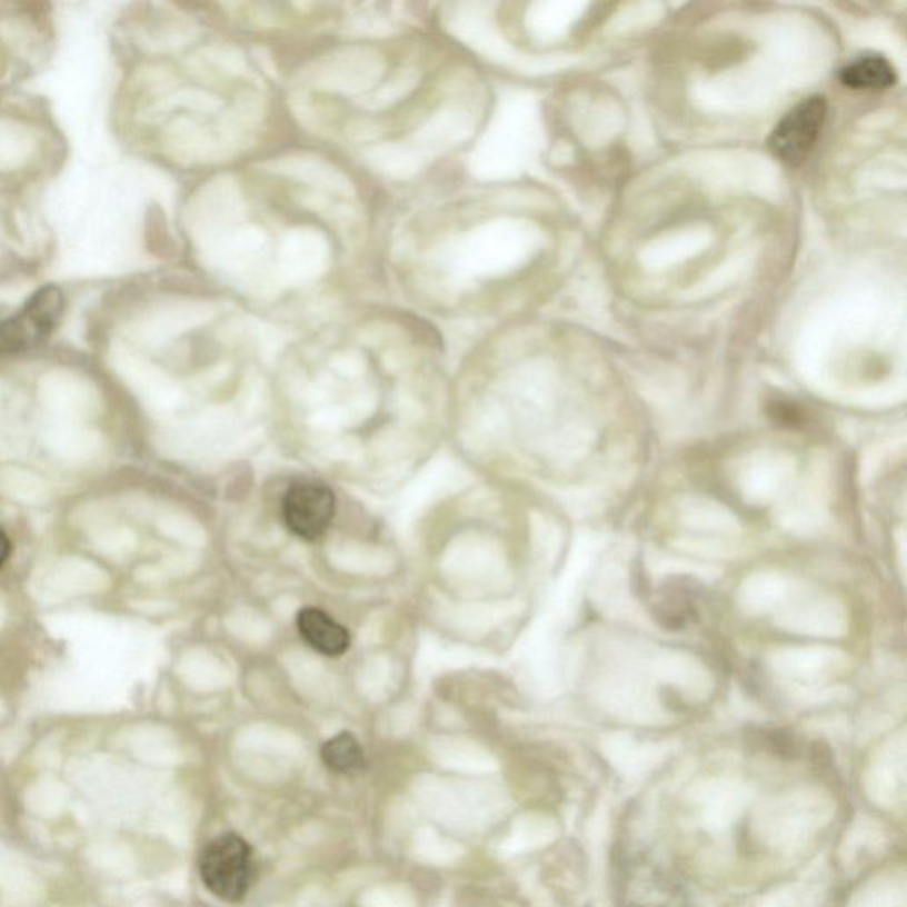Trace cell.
Wrapping results in <instances>:
<instances>
[{
  "mask_svg": "<svg viewBox=\"0 0 907 907\" xmlns=\"http://www.w3.org/2000/svg\"><path fill=\"white\" fill-rule=\"evenodd\" d=\"M659 619H664L665 626L670 629L682 628L691 617L695 616V602L691 594L686 587H677L674 592L667 594L658 610Z\"/></svg>",
  "mask_w": 907,
  "mask_h": 907,
  "instance_id": "obj_8",
  "label": "cell"
},
{
  "mask_svg": "<svg viewBox=\"0 0 907 907\" xmlns=\"http://www.w3.org/2000/svg\"><path fill=\"white\" fill-rule=\"evenodd\" d=\"M298 631L310 649L323 656L345 655L349 649V632L342 624L337 622L327 611L319 608H303L298 614Z\"/></svg>",
  "mask_w": 907,
  "mask_h": 907,
  "instance_id": "obj_5",
  "label": "cell"
},
{
  "mask_svg": "<svg viewBox=\"0 0 907 907\" xmlns=\"http://www.w3.org/2000/svg\"><path fill=\"white\" fill-rule=\"evenodd\" d=\"M826 112L828 106L823 97L807 98L789 110L769 137V148L775 157L787 166H801L819 139Z\"/></svg>",
  "mask_w": 907,
  "mask_h": 907,
  "instance_id": "obj_3",
  "label": "cell"
},
{
  "mask_svg": "<svg viewBox=\"0 0 907 907\" xmlns=\"http://www.w3.org/2000/svg\"><path fill=\"white\" fill-rule=\"evenodd\" d=\"M282 516L289 532L303 541H316L336 518V495L321 482L300 480L283 495Z\"/></svg>",
  "mask_w": 907,
  "mask_h": 907,
  "instance_id": "obj_4",
  "label": "cell"
},
{
  "mask_svg": "<svg viewBox=\"0 0 907 907\" xmlns=\"http://www.w3.org/2000/svg\"><path fill=\"white\" fill-rule=\"evenodd\" d=\"M64 309L61 289L47 286L32 295L17 316L0 321V357L26 353L43 345Z\"/></svg>",
  "mask_w": 907,
  "mask_h": 907,
  "instance_id": "obj_2",
  "label": "cell"
},
{
  "mask_svg": "<svg viewBox=\"0 0 907 907\" xmlns=\"http://www.w3.org/2000/svg\"><path fill=\"white\" fill-rule=\"evenodd\" d=\"M199 874L210 894L223 903H240L256 881V859L243 837L223 834L206 844Z\"/></svg>",
  "mask_w": 907,
  "mask_h": 907,
  "instance_id": "obj_1",
  "label": "cell"
},
{
  "mask_svg": "<svg viewBox=\"0 0 907 907\" xmlns=\"http://www.w3.org/2000/svg\"><path fill=\"white\" fill-rule=\"evenodd\" d=\"M840 80L850 89L877 91V89L891 88L897 77H895L894 66L885 57L861 56L843 68Z\"/></svg>",
  "mask_w": 907,
  "mask_h": 907,
  "instance_id": "obj_6",
  "label": "cell"
},
{
  "mask_svg": "<svg viewBox=\"0 0 907 907\" xmlns=\"http://www.w3.org/2000/svg\"><path fill=\"white\" fill-rule=\"evenodd\" d=\"M771 415L773 419H777L781 423H789V426H796L803 419L801 411L796 406L789 405V402H775Z\"/></svg>",
  "mask_w": 907,
  "mask_h": 907,
  "instance_id": "obj_9",
  "label": "cell"
},
{
  "mask_svg": "<svg viewBox=\"0 0 907 907\" xmlns=\"http://www.w3.org/2000/svg\"><path fill=\"white\" fill-rule=\"evenodd\" d=\"M9 555H11V541H9L8 534L0 530V567L4 566Z\"/></svg>",
  "mask_w": 907,
  "mask_h": 907,
  "instance_id": "obj_10",
  "label": "cell"
},
{
  "mask_svg": "<svg viewBox=\"0 0 907 907\" xmlns=\"http://www.w3.org/2000/svg\"><path fill=\"white\" fill-rule=\"evenodd\" d=\"M321 759L330 771L351 775L366 766L363 748L353 734H337L321 748Z\"/></svg>",
  "mask_w": 907,
  "mask_h": 907,
  "instance_id": "obj_7",
  "label": "cell"
}]
</instances>
